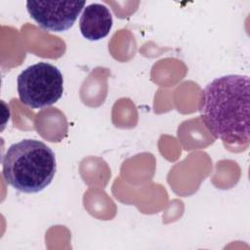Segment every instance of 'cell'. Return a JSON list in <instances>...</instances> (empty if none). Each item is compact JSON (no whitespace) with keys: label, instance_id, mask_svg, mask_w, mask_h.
Masks as SVG:
<instances>
[{"label":"cell","instance_id":"7a4b0ae2","mask_svg":"<svg viewBox=\"0 0 250 250\" xmlns=\"http://www.w3.org/2000/svg\"><path fill=\"white\" fill-rule=\"evenodd\" d=\"M56 170V155L52 148L33 139L13 144L2 159L4 180L24 193L43 190L53 181Z\"/></svg>","mask_w":250,"mask_h":250},{"label":"cell","instance_id":"277c9868","mask_svg":"<svg viewBox=\"0 0 250 250\" xmlns=\"http://www.w3.org/2000/svg\"><path fill=\"white\" fill-rule=\"evenodd\" d=\"M85 1H27L29 16L43 29L62 32L74 24Z\"/></svg>","mask_w":250,"mask_h":250},{"label":"cell","instance_id":"6da1fadb","mask_svg":"<svg viewBox=\"0 0 250 250\" xmlns=\"http://www.w3.org/2000/svg\"><path fill=\"white\" fill-rule=\"evenodd\" d=\"M250 77L227 74L202 90L199 112L207 130L227 145L248 146L250 134Z\"/></svg>","mask_w":250,"mask_h":250},{"label":"cell","instance_id":"5b68a950","mask_svg":"<svg viewBox=\"0 0 250 250\" xmlns=\"http://www.w3.org/2000/svg\"><path fill=\"white\" fill-rule=\"evenodd\" d=\"M112 23V16L108 8L103 4L92 3L83 9L79 28L84 38L99 41L108 35Z\"/></svg>","mask_w":250,"mask_h":250},{"label":"cell","instance_id":"3957f363","mask_svg":"<svg viewBox=\"0 0 250 250\" xmlns=\"http://www.w3.org/2000/svg\"><path fill=\"white\" fill-rule=\"evenodd\" d=\"M18 94L21 102L31 108H42L57 103L63 93L61 70L45 62L23 69L18 76Z\"/></svg>","mask_w":250,"mask_h":250}]
</instances>
